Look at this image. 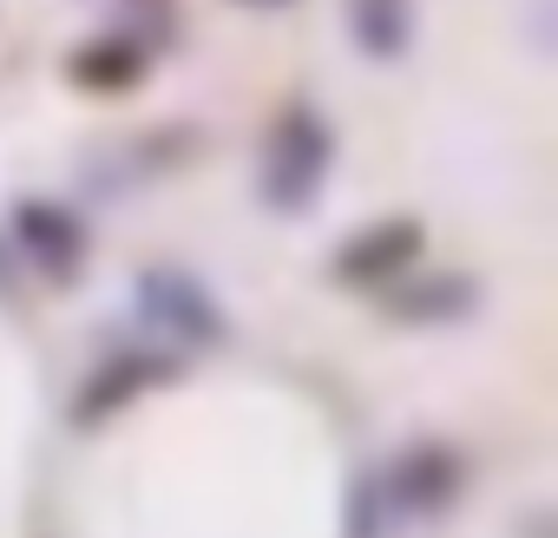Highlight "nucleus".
Wrapping results in <instances>:
<instances>
[{
	"mask_svg": "<svg viewBox=\"0 0 558 538\" xmlns=\"http://www.w3.org/2000/svg\"><path fill=\"white\" fill-rule=\"evenodd\" d=\"M349 40L368 60H401L414 40V0H349Z\"/></svg>",
	"mask_w": 558,
	"mask_h": 538,
	"instance_id": "1a4fd4ad",
	"label": "nucleus"
},
{
	"mask_svg": "<svg viewBox=\"0 0 558 538\" xmlns=\"http://www.w3.org/2000/svg\"><path fill=\"white\" fill-rule=\"evenodd\" d=\"M14 243H21L27 269H40L47 283H73L80 262H86V223L66 204H53V197L14 204Z\"/></svg>",
	"mask_w": 558,
	"mask_h": 538,
	"instance_id": "423d86ee",
	"label": "nucleus"
},
{
	"mask_svg": "<svg viewBox=\"0 0 558 538\" xmlns=\"http://www.w3.org/2000/svg\"><path fill=\"white\" fill-rule=\"evenodd\" d=\"M329 171H336V132H329V119L316 106H303V99L283 106V112L269 119V132H263V164H256L263 204L276 217H296V210H310L323 197Z\"/></svg>",
	"mask_w": 558,
	"mask_h": 538,
	"instance_id": "f257e3e1",
	"label": "nucleus"
},
{
	"mask_svg": "<svg viewBox=\"0 0 558 538\" xmlns=\"http://www.w3.org/2000/svg\"><path fill=\"white\" fill-rule=\"evenodd\" d=\"M236 8H256V14H283V8H296V0H236Z\"/></svg>",
	"mask_w": 558,
	"mask_h": 538,
	"instance_id": "9d476101",
	"label": "nucleus"
},
{
	"mask_svg": "<svg viewBox=\"0 0 558 538\" xmlns=\"http://www.w3.org/2000/svg\"><path fill=\"white\" fill-rule=\"evenodd\" d=\"M480 303V290L466 277H421L408 269L401 277V296H395V322H414V329H434V322H453Z\"/></svg>",
	"mask_w": 558,
	"mask_h": 538,
	"instance_id": "6e6552de",
	"label": "nucleus"
},
{
	"mask_svg": "<svg viewBox=\"0 0 558 538\" xmlns=\"http://www.w3.org/2000/svg\"><path fill=\"white\" fill-rule=\"evenodd\" d=\"M178 355L171 349H119V355H106L86 381H80V394H73V427H106L112 414H125L132 401H145L151 388H165V381H178Z\"/></svg>",
	"mask_w": 558,
	"mask_h": 538,
	"instance_id": "39448f33",
	"label": "nucleus"
},
{
	"mask_svg": "<svg viewBox=\"0 0 558 538\" xmlns=\"http://www.w3.org/2000/svg\"><path fill=\"white\" fill-rule=\"evenodd\" d=\"M466 486V460L447 447V440H414L388 460V473L375 479L381 492V512L388 518H434L440 505H453Z\"/></svg>",
	"mask_w": 558,
	"mask_h": 538,
	"instance_id": "7ed1b4c3",
	"label": "nucleus"
},
{
	"mask_svg": "<svg viewBox=\"0 0 558 538\" xmlns=\"http://www.w3.org/2000/svg\"><path fill=\"white\" fill-rule=\"evenodd\" d=\"M421 249H427V230H421V217H375V223H362L336 256H329V277L342 283V290H388V283H401L408 269L421 262Z\"/></svg>",
	"mask_w": 558,
	"mask_h": 538,
	"instance_id": "20e7f679",
	"label": "nucleus"
},
{
	"mask_svg": "<svg viewBox=\"0 0 558 538\" xmlns=\"http://www.w3.org/2000/svg\"><path fill=\"white\" fill-rule=\"evenodd\" d=\"M132 303H138V316H145L158 335H171V342H184V349L223 342V303L191 277V269H171V262L145 269V277L132 283Z\"/></svg>",
	"mask_w": 558,
	"mask_h": 538,
	"instance_id": "f03ea898",
	"label": "nucleus"
},
{
	"mask_svg": "<svg viewBox=\"0 0 558 538\" xmlns=\"http://www.w3.org/2000/svg\"><path fill=\"white\" fill-rule=\"evenodd\" d=\"M145 73H151V53L132 34H99V40L73 47V60H66V80L80 93H132Z\"/></svg>",
	"mask_w": 558,
	"mask_h": 538,
	"instance_id": "0eeeda50",
	"label": "nucleus"
}]
</instances>
